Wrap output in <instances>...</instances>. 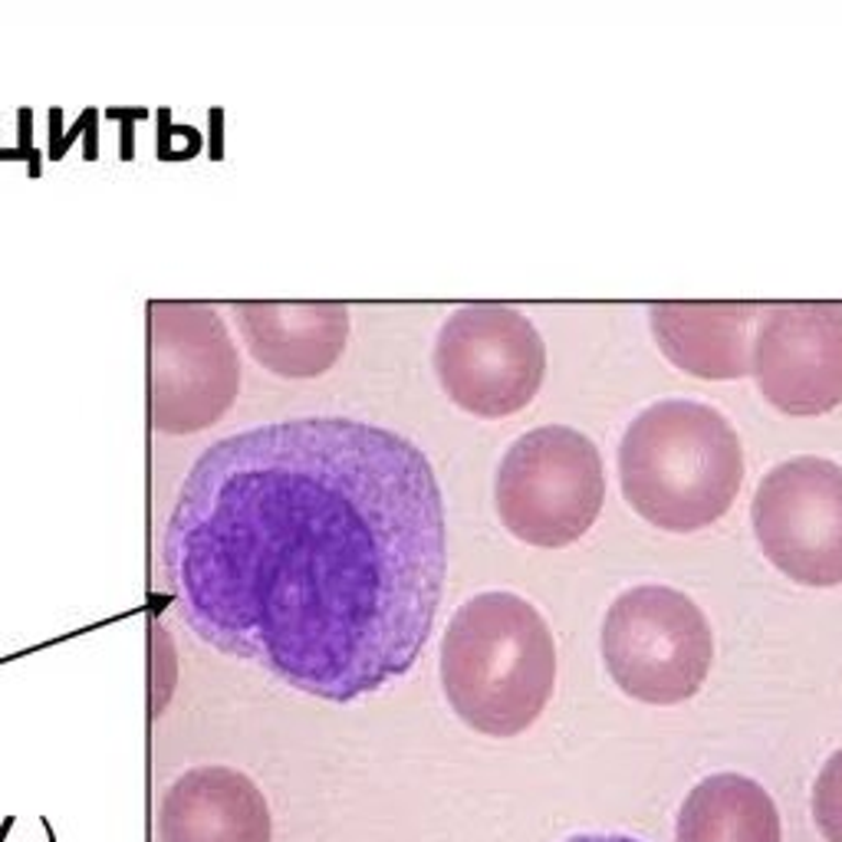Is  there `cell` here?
Segmentation results:
<instances>
[{"label": "cell", "instance_id": "6da1fadb", "mask_svg": "<svg viewBox=\"0 0 842 842\" xmlns=\"http://www.w3.org/2000/svg\"><path fill=\"white\" fill-rule=\"evenodd\" d=\"M181 622L280 685L349 705L405 678L448 580L428 454L359 418H287L191 464L161 537Z\"/></svg>", "mask_w": 842, "mask_h": 842}, {"label": "cell", "instance_id": "7a4b0ae2", "mask_svg": "<svg viewBox=\"0 0 842 842\" xmlns=\"http://www.w3.org/2000/svg\"><path fill=\"white\" fill-rule=\"evenodd\" d=\"M441 692L484 738H517L540 721L557 688L547 619L517 593L491 590L461 603L441 636Z\"/></svg>", "mask_w": 842, "mask_h": 842}, {"label": "cell", "instance_id": "3957f363", "mask_svg": "<svg viewBox=\"0 0 842 842\" xmlns=\"http://www.w3.org/2000/svg\"><path fill=\"white\" fill-rule=\"evenodd\" d=\"M619 478L642 520L669 534H695L721 520L738 501L744 448L718 408L662 398L626 428Z\"/></svg>", "mask_w": 842, "mask_h": 842}, {"label": "cell", "instance_id": "277c9868", "mask_svg": "<svg viewBox=\"0 0 842 842\" xmlns=\"http://www.w3.org/2000/svg\"><path fill=\"white\" fill-rule=\"evenodd\" d=\"M606 501V471L593 438L570 425L520 435L494 478L497 517L527 547L560 550L590 534Z\"/></svg>", "mask_w": 842, "mask_h": 842}, {"label": "cell", "instance_id": "5b68a950", "mask_svg": "<svg viewBox=\"0 0 842 842\" xmlns=\"http://www.w3.org/2000/svg\"><path fill=\"white\" fill-rule=\"evenodd\" d=\"M603 659L613 682L645 705H682L701 692L715 662L705 613L672 586L626 590L603 622Z\"/></svg>", "mask_w": 842, "mask_h": 842}, {"label": "cell", "instance_id": "8992f818", "mask_svg": "<svg viewBox=\"0 0 842 842\" xmlns=\"http://www.w3.org/2000/svg\"><path fill=\"white\" fill-rule=\"evenodd\" d=\"M431 362L438 385L461 412L507 418L537 398L547 375V346L520 310L468 303L441 323Z\"/></svg>", "mask_w": 842, "mask_h": 842}, {"label": "cell", "instance_id": "52a82bcc", "mask_svg": "<svg viewBox=\"0 0 842 842\" xmlns=\"http://www.w3.org/2000/svg\"><path fill=\"white\" fill-rule=\"evenodd\" d=\"M148 415L165 435L211 428L237 398L240 362L224 319L207 303L148 306Z\"/></svg>", "mask_w": 842, "mask_h": 842}, {"label": "cell", "instance_id": "ba28073f", "mask_svg": "<svg viewBox=\"0 0 842 842\" xmlns=\"http://www.w3.org/2000/svg\"><path fill=\"white\" fill-rule=\"evenodd\" d=\"M764 557L800 586L842 583V468L827 458H790L771 468L751 504Z\"/></svg>", "mask_w": 842, "mask_h": 842}, {"label": "cell", "instance_id": "9c48e42d", "mask_svg": "<svg viewBox=\"0 0 842 842\" xmlns=\"http://www.w3.org/2000/svg\"><path fill=\"white\" fill-rule=\"evenodd\" d=\"M751 372L784 415H827L842 405V303L774 306L754 339Z\"/></svg>", "mask_w": 842, "mask_h": 842}, {"label": "cell", "instance_id": "30bf717a", "mask_svg": "<svg viewBox=\"0 0 842 842\" xmlns=\"http://www.w3.org/2000/svg\"><path fill=\"white\" fill-rule=\"evenodd\" d=\"M158 842H273L263 790L234 767H194L158 797Z\"/></svg>", "mask_w": 842, "mask_h": 842}, {"label": "cell", "instance_id": "8fae6325", "mask_svg": "<svg viewBox=\"0 0 842 842\" xmlns=\"http://www.w3.org/2000/svg\"><path fill=\"white\" fill-rule=\"evenodd\" d=\"M247 352L280 379H316L336 366L349 343V310L336 300L234 303Z\"/></svg>", "mask_w": 842, "mask_h": 842}, {"label": "cell", "instance_id": "7c38bea8", "mask_svg": "<svg viewBox=\"0 0 842 842\" xmlns=\"http://www.w3.org/2000/svg\"><path fill=\"white\" fill-rule=\"evenodd\" d=\"M751 303H655L649 323L659 349L688 375L731 382L751 372Z\"/></svg>", "mask_w": 842, "mask_h": 842}, {"label": "cell", "instance_id": "4fadbf2b", "mask_svg": "<svg viewBox=\"0 0 842 842\" xmlns=\"http://www.w3.org/2000/svg\"><path fill=\"white\" fill-rule=\"evenodd\" d=\"M678 842H781V813L757 781L715 774L688 794Z\"/></svg>", "mask_w": 842, "mask_h": 842}, {"label": "cell", "instance_id": "5bb4252c", "mask_svg": "<svg viewBox=\"0 0 842 842\" xmlns=\"http://www.w3.org/2000/svg\"><path fill=\"white\" fill-rule=\"evenodd\" d=\"M813 817L827 842H842V751H837L813 787Z\"/></svg>", "mask_w": 842, "mask_h": 842}, {"label": "cell", "instance_id": "9a60e30c", "mask_svg": "<svg viewBox=\"0 0 842 842\" xmlns=\"http://www.w3.org/2000/svg\"><path fill=\"white\" fill-rule=\"evenodd\" d=\"M563 842H642L632 840V837H616V833H583V837H570Z\"/></svg>", "mask_w": 842, "mask_h": 842}]
</instances>
